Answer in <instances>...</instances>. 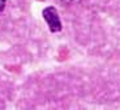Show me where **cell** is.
I'll use <instances>...</instances> for the list:
<instances>
[{
	"instance_id": "6da1fadb",
	"label": "cell",
	"mask_w": 120,
	"mask_h": 110,
	"mask_svg": "<svg viewBox=\"0 0 120 110\" xmlns=\"http://www.w3.org/2000/svg\"><path fill=\"white\" fill-rule=\"evenodd\" d=\"M43 17H45L48 28L51 29V32H60V29H61V22H60V17H59L56 9L54 7L46 8L43 11Z\"/></svg>"
},
{
	"instance_id": "7a4b0ae2",
	"label": "cell",
	"mask_w": 120,
	"mask_h": 110,
	"mask_svg": "<svg viewBox=\"0 0 120 110\" xmlns=\"http://www.w3.org/2000/svg\"><path fill=\"white\" fill-rule=\"evenodd\" d=\"M61 3H64V4H77V3H80L81 0H60Z\"/></svg>"
},
{
	"instance_id": "3957f363",
	"label": "cell",
	"mask_w": 120,
	"mask_h": 110,
	"mask_svg": "<svg viewBox=\"0 0 120 110\" xmlns=\"http://www.w3.org/2000/svg\"><path fill=\"white\" fill-rule=\"evenodd\" d=\"M5 1L7 0H0V15H1V12H3L4 7H5Z\"/></svg>"
}]
</instances>
